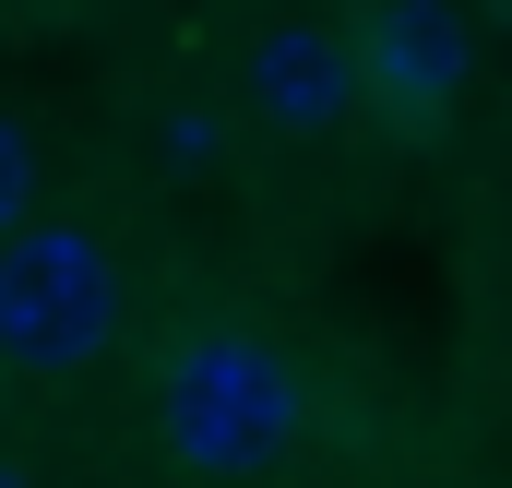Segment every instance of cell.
I'll list each match as a JSON object with an SVG mask.
<instances>
[{
	"label": "cell",
	"mask_w": 512,
	"mask_h": 488,
	"mask_svg": "<svg viewBox=\"0 0 512 488\" xmlns=\"http://www.w3.org/2000/svg\"><path fill=\"white\" fill-rule=\"evenodd\" d=\"M298 417H310V393H298L286 346H262V334H191L155 369V441H167L179 477H262V465H286Z\"/></svg>",
	"instance_id": "obj_1"
},
{
	"label": "cell",
	"mask_w": 512,
	"mask_h": 488,
	"mask_svg": "<svg viewBox=\"0 0 512 488\" xmlns=\"http://www.w3.org/2000/svg\"><path fill=\"white\" fill-rule=\"evenodd\" d=\"M108 334H120V250L72 215H36L0 250V369L72 381L108 358Z\"/></svg>",
	"instance_id": "obj_2"
},
{
	"label": "cell",
	"mask_w": 512,
	"mask_h": 488,
	"mask_svg": "<svg viewBox=\"0 0 512 488\" xmlns=\"http://www.w3.org/2000/svg\"><path fill=\"white\" fill-rule=\"evenodd\" d=\"M465 72H477V36H465L453 0H370L358 12V96L393 131H441Z\"/></svg>",
	"instance_id": "obj_3"
},
{
	"label": "cell",
	"mask_w": 512,
	"mask_h": 488,
	"mask_svg": "<svg viewBox=\"0 0 512 488\" xmlns=\"http://www.w3.org/2000/svg\"><path fill=\"white\" fill-rule=\"evenodd\" d=\"M239 96H251V120L286 131V143L346 131L370 108V96H358V36H334V24H262L251 60H239Z\"/></svg>",
	"instance_id": "obj_4"
},
{
	"label": "cell",
	"mask_w": 512,
	"mask_h": 488,
	"mask_svg": "<svg viewBox=\"0 0 512 488\" xmlns=\"http://www.w3.org/2000/svg\"><path fill=\"white\" fill-rule=\"evenodd\" d=\"M24 227H36V131L0 108V250L24 239Z\"/></svg>",
	"instance_id": "obj_5"
},
{
	"label": "cell",
	"mask_w": 512,
	"mask_h": 488,
	"mask_svg": "<svg viewBox=\"0 0 512 488\" xmlns=\"http://www.w3.org/2000/svg\"><path fill=\"white\" fill-rule=\"evenodd\" d=\"M155 143H167V167H215V143H227V131L203 120V108H167V131H155Z\"/></svg>",
	"instance_id": "obj_6"
},
{
	"label": "cell",
	"mask_w": 512,
	"mask_h": 488,
	"mask_svg": "<svg viewBox=\"0 0 512 488\" xmlns=\"http://www.w3.org/2000/svg\"><path fill=\"white\" fill-rule=\"evenodd\" d=\"M0 488H36V477H24V465H12V453H0Z\"/></svg>",
	"instance_id": "obj_7"
}]
</instances>
